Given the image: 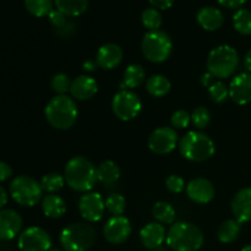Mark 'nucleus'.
Returning a JSON list of instances; mask_svg holds the SVG:
<instances>
[{"mask_svg": "<svg viewBox=\"0 0 251 251\" xmlns=\"http://www.w3.org/2000/svg\"><path fill=\"white\" fill-rule=\"evenodd\" d=\"M64 178L73 190L88 193L95 188L96 181L98 180L97 169L85 157H74L66 164Z\"/></svg>", "mask_w": 251, "mask_h": 251, "instance_id": "f257e3e1", "label": "nucleus"}, {"mask_svg": "<svg viewBox=\"0 0 251 251\" xmlns=\"http://www.w3.org/2000/svg\"><path fill=\"white\" fill-rule=\"evenodd\" d=\"M44 113L49 124L59 130L70 129L78 115L75 102L65 95H58L51 98Z\"/></svg>", "mask_w": 251, "mask_h": 251, "instance_id": "f03ea898", "label": "nucleus"}, {"mask_svg": "<svg viewBox=\"0 0 251 251\" xmlns=\"http://www.w3.org/2000/svg\"><path fill=\"white\" fill-rule=\"evenodd\" d=\"M167 244L174 251H198L203 244V235L196 226L179 222L168 230Z\"/></svg>", "mask_w": 251, "mask_h": 251, "instance_id": "7ed1b4c3", "label": "nucleus"}, {"mask_svg": "<svg viewBox=\"0 0 251 251\" xmlns=\"http://www.w3.org/2000/svg\"><path fill=\"white\" fill-rule=\"evenodd\" d=\"M183 157L191 162H203L215 154V144L207 135L200 131H190L179 142Z\"/></svg>", "mask_w": 251, "mask_h": 251, "instance_id": "20e7f679", "label": "nucleus"}, {"mask_svg": "<svg viewBox=\"0 0 251 251\" xmlns=\"http://www.w3.org/2000/svg\"><path fill=\"white\" fill-rule=\"evenodd\" d=\"M239 63L238 51L233 47L220 46L211 50L207 58L208 73L218 78H227L232 75Z\"/></svg>", "mask_w": 251, "mask_h": 251, "instance_id": "39448f33", "label": "nucleus"}, {"mask_svg": "<svg viewBox=\"0 0 251 251\" xmlns=\"http://www.w3.org/2000/svg\"><path fill=\"white\" fill-rule=\"evenodd\" d=\"M96 232L90 225L73 223L61 232L60 243L65 251H87L93 245Z\"/></svg>", "mask_w": 251, "mask_h": 251, "instance_id": "423d86ee", "label": "nucleus"}, {"mask_svg": "<svg viewBox=\"0 0 251 251\" xmlns=\"http://www.w3.org/2000/svg\"><path fill=\"white\" fill-rule=\"evenodd\" d=\"M172 39L163 31H150L144 36L141 49L147 60L152 63H162L167 60L172 53Z\"/></svg>", "mask_w": 251, "mask_h": 251, "instance_id": "0eeeda50", "label": "nucleus"}, {"mask_svg": "<svg viewBox=\"0 0 251 251\" xmlns=\"http://www.w3.org/2000/svg\"><path fill=\"white\" fill-rule=\"evenodd\" d=\"M41 183L27 176H16L10 184V195L16 203L26 207L37 205L42 198Z\"/></svg>", "mask_w": 251, "mask_h": 251, "instance_id": "6e6552de", "label": "nucleus"}, {"mask_svg": "<svg viewBox=\"0 0 251 251\" xmlns=\"http://www.w3.org/2000/svg\"><path fill=\"white\" fill-rule=\"evenodd\" d=\"M112 108L117 118L124 122H129L136 118L141 112V100L136 93L123 90L113 98Z\"/></svg>", "mask_w": 251, "mask_h": 251, "instance_id": "1a4fd4ad", "label": "nucleus"}, {"mask_svg": "<svg viewBox=\"0 0 251 251\" xmlns=\"http://www.w3.org/2000/svg\"><path fill=\"white\" fill-rule=\"evenodd\" d=\"M50 247V237L41 227L27 228L19 237V248L21 251H49Z\"/></svg>", "mask_w": 251, "mask_h": 251, "instance_id": "9d476101", "label": "nucleus"}, {"mask_svg": "<svg viewBox=\"0 0 251 251\" xmlns=\"http://www.w3.org/2000/svg\"><path fill=\"white\" fill-rule=\"evenodd\" d=\"M178 144V135L173 127L162 126L154 130L149 139V147L157 154L171 153Z\"/></svg>", "mask_w": 251, "mask_h": 251, "instance_id": "9b49d317", "label": "nucleus"}, {"mask_svg": "<svg viewBox=\"0 0 251 251\" xmlns=\"http://www.w3.org/2000/svg\"><path fill=\"white\" fill-rule=\"evenodd\" d=\"M78 210L87 222H98L104 215L105 202L98 193H87L81 196Z\"/></svg>", "mask_w": 251, "mask_h": 251, "instance_id": "f8f14e48", "label": "nucleus"}, {"mask_svg": "<svg viewBox=\"0 0 251 251\" xmlns=\"http://www.w3.org/2000/svg\"><path fill=\"white\" fill-rule=\"evenodd\" d=\"M104 238L110 244H122L131 234V225L126 217L113 216L104 226Z\"/></svg>", "mask_w": 251, "mask_h": 251, "instance_id": "ddd939ff", "label": "nucleus"}, {"mask_svg": "<svg viewBox=\"0 0 251 251\" xmlns=\"http://www.w3.org/2000/svg\"><path fill=\"white\" fill-rule=\"evenodd\" d=\"M186 194L196 203H208L215 198V186L205 178L193 179L186 186Z\"/></svg>", "mask_w": 251, "mask_h": 251, "instance_id": "4468645a", "label": "nucleus"}, {"mask_svg": "<svg viewBox=\"0 0 251 251\" xmlns=\"http://www.w3.org/2000/svg\"><path fill=\"white\" fill-rule=\"evenodd\" d=\"M229 97L240 105L251 102V74L243 73L233 78L229 86Z\"/></svg>", "mask_w": 251, "mask_h": 251, "instance_id": "2eb2a0df", "label": "nucleus"}, {"mask_svg": "<svg viewBox=\"0 0 251 251\" xmlns=\"http://www.w3.org/2000/svg\"><path fill=\"white\" fill-rule=\"evenodd\" d=\"M22 228V218L14 210H0V240H11Z\"/></svg>", "mask_w": 251, "mask_h": 251, "instance_id": "dca6fc26", "label": "nucleus"}, {"mask_svg": "<svg viewBox=\"0 0 251 251\" xmlns=\"http://www.w3.org/2000/svg\"><path fill=\"white\" fill-rule=\"evenodd\" d=\"M123 60V50L118 44L107 43L100 47L97 51L96 63L100 68L112 70L117 68Z\"/></svg>", "mask_w": 251, "mask_h": 251, "instance_id": "f3484780", "label": "nucleus"}, {"mask_svg": "<svg viewBox=\"0 0 251 251\" xmlns=\"http://www.w3.org/2000/svg\"><path fill=\"white\" fill-rule=\"evenodd\" d=\"M232 212L240 225L251 221V188L238 191L232 201Z\"/></svg>", "mask_w": 251, "mask_h": 251, "instance_id": "a211bd4d", "label": "nucleus"}, {"mask_svg": "<svg viewBox=\"0 0 251 251\" xmlns=\"http://www.w3.org/2000/svg\"><path fill=\"white\" fill-rule=\"evenodd\" d=\"M166 239V229L161 223H149L140 232V240L147 249H157Z\"/></svg>", "mask_w": 251, "mask_h": 251, "instance_id": "6ab92c4d", "label": "nucleus"}, {"mask_svg": "<svg viewBox=\"0 0 251 251\" xmlns=\"http://www.w3.org/2000/svg\"><path fill=\"white\" fill-rule=\"evenodd\" d=\"M98 86L95 78L90 76L81 75L71 82L70 93L74 98L80 100H86L92 98L97 93Z\"/></svg>", "mask_w": 251, "mask_h": 251, "instance_id": "aec40b11", "label": "nucleus"}, {"mask_svg": "<svg viewBox=\"0 0 251 251\" xmlns=\"http://www.w3.org/2000/svg\"><path fill=\"white\" fill-rule=\"evenodd\" d=\"M223 21H225V17H223L222 11L217 7L205 6L199 10L198 22L206 31H216L221 28Z\"/></svg>", "mask_w": 251, "mask_h": 251, "instance_id": "412c9836", "label": "nucleus"}, {"mask_svg": "<svg viewBox=\"0 0 251 251\" xmlns=\"http://www.w3.org/2000/svg\"><path fill=\"white\" fill-rule=\"evenodd\" d=\"M42 210L44 215L49 218H60L65 213L66 205L65 201L58 195L48 194L42 200Z\"/></svg>", "mask_w": 251, "mask_h": 251, "instance_id": "4be33fe9", "label": "nucleus"}, {"mask_svg": "<svg viewBox=\"0 0 251 251\" xmlns=\"http://www.w3.org/2000/svg\"><path fill=\"white\" fill-rule=\"evenodd\" d=\"M120 178V169L117 163L113 161H105L98 166L97 168V179L100 183L109 185L114 184Z\"/></svg>", "mask_w": 251, "mask_h": 251, "instance_id": "5701e85b", "label": "nucleus"}, {"mask_svg": "<svg viewBox=\"0 0 251 251\" xmlns=\"http://www.w3.org/2000/svg\"><path fill=\"white\" fill-rule=\"evenodd\" d=\"M54 4L66 16H80L87 9L88 0H54Z\"/></svg>", "mask_w": 251, "mask_h": 251, "instance_id": "b1692460", "label": "nucleus"}, {"mask_svg": "<svg viewBox=\"0 0 251 251\" xmlns=\"http://www.w3.org/2000/svg\"><path fill=\"white\" fill-rule=\"evenodd\" d=\"M146 90L153 97H163L171 91V82L166 76L153 75L147 80Z\"/></svg>", "mask_w": 251, "mask_h": 251, "instance_id": "393cba45", "label": "nucleus"}, {"mask_svg": "<svg viewBox=\"0 0 251 251\" xmlns=\"http://www.w3.org/2000/svg\"><path fill=\"white\" fill-rule=\"evenodd\" d=\"M240 233V223L237 220H228L223 222L218 228V239L223 244H229V243L237 240Z\"/></svg>", "mask_w": 251, "mask_h": 251, "instance_id": "a878e982", "label": "nucleus"}, {"mask_svg": "<svg viewBox=\"0 0 251 251\" xmlns=\"http://www.w3.org/2000/svg\"><path fill=\"white\" fill-rule=\"evenodd\" d=\"M146 77L144 68L139 64H131L124 71V86L129 88L139 87L142 85Z\"/></svg>", "mask_w": 251, "mask_h": 251, "instance_id": "bb28decb", "label": "nucleus"}, {"mask_svg": "<svg viewBox=\"0 0 251 251\" xmlns=\"http://www.w3.org/2000/svg\"><path fill=\"white\" fill-rule=\"evenodd\" d=\"M152 215L159 223L172 225L176 221V210L173 208V206L169 205L168 202H163V201L154 203L153 208H152Z\"/></svg>", "mask_w": 251, "mask_h": 251, "instance_id": "cd10ccee", "label": "nucleus"}, {"mask_svg": "<svg viewBox=\"0 0 251 251\" xmlns=\"http://www.w3.org/2000/svg\"><path fill=\"white\" fill-rule=\"evenodd\" d=\"M27 11L36 17L49 16L53 11V0H25Z\"/></svg>", "mask_w": 251, "mask_h": 251, "instance_id": "c85d7f7f", "label": "nucleus"}, {"mask_svg": "<svg viewBox=\"0 0 251 251\" xmlns=\"http://www.w3.org/2000/svg\"><path fill=\"white\" fill-rule=\"evenodd\" d=\"M234 28L240 34L249 36L251 34V11L248 9H239L233 16Z\"/></svg>", "mask_w": 251, "mask_h": 251, "instance_id": "c756f323", "label": "nucleus"}, {"mask_svg": "<svg viewBox=\"0 0 251 251\" xmlns=\"http://www.w3.org/2000/svg\"><path fill=\"white\" fill-rule=\"evenodd\" d=\"M65 183V178L59 173H49L42 178L41 186L42 190L47 191L48 194H54L60 190Z\"/></svg>", "mask_w": 251, "mask_h": 251, "instance_id": "7c9ffc66", "label": "nucleus"}, {"mask_svg": "<svg viewBox=\"0 0 251 251\" xmlns=\"http://www.w3.org/2000/svg\"><path fill=\"white\" fill-rule=\"evenodd\" d=\"M141 21L142 25L146 28H149L150 31H157L162 25V15L154 7H149V9L144 10V12H142Z\"/></svg>", "mask_w": 251, "mask_h": 251, "instance_id": "2f4dec72", "label": "nucleus"}, {"mask_svg": "<svg viewBox=\"0 0 251 251\" xmlns=\"http://www.w3.org/2000/svg\"><path fill=\"white\" fill-rule=\"evenodd\" d=\"M125 206H126V201H125L124 196H122L120 194H112L105 200V208L113 216H122L125 211Z\"/></svg>", "mask_w": 251, "mask_h": 251, "instance_id": "473e14b6", "label": "nucleus"}, {"mask_svg": "<svg viewBox=\"0 0 251 251\" xmlns=\"http://www.w3.org/2000/svg\"><path fill=\"white\" fill-rule=\"evenodd\" d=\"M208 95L215 103H222L229 96V88H227L223 82L217 81L208 87Z\"/></svg>", "mask_w": 251, "mask_h": 251, "instance_id": "72a5a7b5", "label": "nucleus"}, {"mask_svg": "<svg viewBox=\"0 0 251 251\" xmlns=\"http://www.w3.org/2000/svg\"><path fill=\"white\" fill-rule=\"evenodd\" d=\"M71 82L73 81H70L68 75H65V74H56L51 78L50 86L58 95H65L68 91H70Z\"/></svg>", "mask_w": 251, "mask_h": 251, "instance_id": "f704fd0d", "label": "nucleus"}, {"mask_svg": "<svg viewBox=\"0 0 251 251\" xmlns=\"http://www.w3.org/2000/svg\"><path fill=\"white\" fill-rule=\"evenodd\" d=\"M191 122L198 129H205L211 122V114L205 107H199L191 114Z\"/></svg>", "mask_w": 251, "mask_h": 251, "instance_id": "c9c22d12", "label": "nucleus"}, {"mask_svg": "<svg viewBox=\"0 0 251 251\" xmlns=\"http://www.w3.org/2000/svg\"><path fill=\"white\" fill-rule=\"evenodd\" d=\"M191 122V115L189 114L186 110H176L173 115H172V126L176 129H185L189 126Z\"/></svg>", "mask_w": 251, "mask_h": 251, "instance_id": "e433bc0d", "label": "nucleus"}, {"mask_svg": "<svg viewBox=\"0 0 251 251\" xmlns=\"http://www.w3.org/2000/svg\"><path fill=\"white\" fill-rule=\"evenodd\" d=\"M166 186L171 193L180 194L185 188V181L181 176L173 174V176H169L166 179Z\"/></svg>", "mask_w": 251, "mask_h": 251, "instance_id": "4c0bfd02", "label": "nucleus"}, {"mask_svg": "<svg viewBox=\"0 0 251 251\" xmlns=\"http://www.w3.org/2000/svg\"><path fill=\"white\" fill-rule=\"evenodd\" d=\"M48 17H49V21H50V24L53 25V26L55 27L58 31L59 29L64 28V27L69 24V22H66V15L63 14V12L58 9L53 10V11L49 14Z\"/></svg>", "mask_w": 251, "mask_h": 251, "instance_id": "58836bf2", "label": "nucleus"}, {"mask_svg": "<svg viewBox=\"0 0 251 251\" xmlns=\"http://www.w3.org/2000/svg\"><path fill=\"white\" fill-rule=\"evenodd\" d=\"M12 176V169L5 162H0V183L7 180Z\"/></svg>", "mask_w": 251, "mask_h": 251, "instance_id": "ea45409f", "label": "nucleus"}, {"mask_svg": "<svg viewBox=\"0 0 251 251\" xmlns=\"http://www.w3.org/2000/svg\"><path fill=\"white\" fill-rule=\"evenodd\" d=\"M150 4L157 10H167L169 7H172L174 0H149Z\"/></svg>", "mask_w": 251, "mask_h": 251, "instance_id": "a19ab883", "label": "nucleus"}, {"mask_svg": "<svg viewBox=\"0 0 251 251\" xmlns=\"http://www.w3.org/2000/svg\"><path fill=\"white\" fill-rule=\"evenodd\" d=\"M222 6L228 7V9H238L242 5L245 4L247 0H217Z\"/></svg>", "mask_w": 251, "mask_h": 251, "instance_id": "79ce46f5", "label": "nucleus"}, {"mask_svg": "<svg viewBox=\"0 0 251 251\" xmlns=\"http://www.w3.org/2000/svg\"><path fill=\"white\" fill-rule=\"evenodd\" d=\"M212 74L210 73H206L203 74L202 76H201V83H202V86H205V87H210L212 83H211V81H212Z\"/></svg>", "mask_w": 251, "mask_h": 251, "instance_id": "37998d69", "label": "nucleus"}, {"mask_svg": "<svg viewBox=\"0 0 251 251\" xmlns=\"http://www.w3.org/2000/svg\"><path fill=\"white\" fill-rule=\"evenodd\" d=\"M7 202V193L1 185H0V210L6 205Z\"/></svg>", "mask_w": 251, "mask_h": 251, "instance_id": "c03bdc74", "label": "nucleus"}, {"mask_svg": "<svg viewBox=\"0 0 251 251\" xmlns=\"http://www.w3.org/2000/svg\"><path fill=\"white\" fill-rule=\"evenodd\" d=\"M96 64L97 63H95V61L87 60L85 64H83V69H85L86 71H93L96 68Z\"/></svg>", "mask_w": 251, "mask_h": 251, "instance_id": "a18cd8bd", "label": "nucleus"}, {"mask_svg": "<svg viewBox=\"0 0 251 251\" xmlns=\"http://www.w3.org/2000/svg\"><path fill=\"white\" fill-rule=\"evenodd\" d=\"M245 68L251 73V48L248 50L247 55H245Z\"/></svg>", "mask_w": 251, "mask_h": 251, "instance_id": "49530a36", "label": "nucleus"}, {"mask_svg": "<svg viewBox=\"0 0 251 251\" xmlns=\"http://www.w3.org/2000/svg\"><path fill=\"white\" fill-rule=\"evenodd\" d=\"M242 251H251V244L250 245H247L245 248H243Z\"/></svg>", "mask_w": 251, "mask_h": 251, "instance_id": "de8ad7c7", "label": "nucleus"}, {"mask_svg": "<svg viewBox=\"0 0 251 251\" xmlns=\"http://www.w3.org/2000/svg\"><path fill=\"white\" fill-rule=\"evenodd\" d=\"M49 251H63V250H59V249H51V250H49Z\"/></svg>", "mask_w": 251, "mask_h": 251, "instance_id": "09e8293b", "label": "nucleus"}]
</instances>
